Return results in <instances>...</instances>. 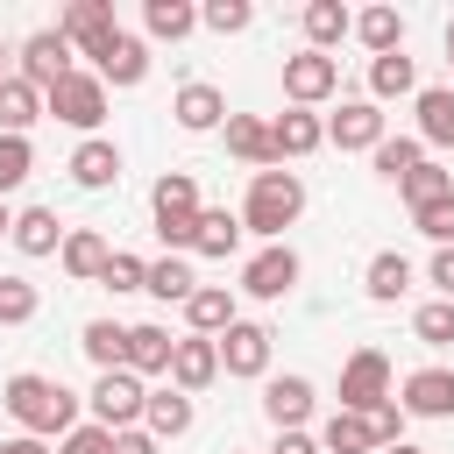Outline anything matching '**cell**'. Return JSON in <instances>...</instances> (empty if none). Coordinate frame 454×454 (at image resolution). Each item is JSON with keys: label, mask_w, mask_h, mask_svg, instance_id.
Listing matches in <instances>:
<instances>
[{"label": "cell", "mask_w": 454, "mask_h": 454, "mask_svg": "<svg viewBox=\"0 0 454 454\" xmlns=\"http://www.w3.org/2000/svg\"><path fill=\"white\" fill-rule=\"evenodd\" d=\"M0 404H7V411H14V426H21V433H35V440H64V433L78 426V397H71L57 376H35V369L7 376Z\"/></svg>", "instance_id": "6da1fadb"}, {"label": "cell", "mask_w": 454, "mask_h": 454, "mask_svg": "<svg viewBox=\"0 0 454 454\" xmlns=\"http://www.w3.org/2000/svg\"><path fill=\"white\" fill-rule=\"evenodd\" d=\"M298 213H305V184H298L291 170H255V177H248V206H241V227H248V234H270V241H277Z\"/></svg>", "instance_id": "7a4b0ae2"}, {"label": "cell", "mask_w": 454, "mask_h": 454, "mask_svg": "<svg viewBox=\"0 0 454 454\" xmlns=\"http://www.w3.org/2000/svg\"><path fill=\"white\" fill-rule=\"evenodd\" d=\"M149 206H156V234H163V248H192L199 241V184H192V170H170V177H156V192H149Z\"/></svg>", "instance_id": "3957f363"}, {"label": "cell", "mask_w": 454, "mask_h": 454, "mask_svg": "<svg viewBox=\"0 0 454 454\" xmlns=\"http://www.w3.org/2000/svg\"><path fill=\"white\" fill-rule=\"evenodd\" d=\"M43 114H57L64 128H99L106 121V78L99 71H71V78H57L50 92H43Z\"/></svg>", "instance_id": "277c9868"}, {"label": "cell", "mask_w": 454, "mask_h": 454, "mask_svg": "<svg viewBox=\"0 0 454 454\" xmlns=\"http://www.w3.org/2000/svg\"><path fill=\"white\" fill-rule=\"evenodd\" d=\"M376 404H390V355L383 348H362V355H348V369H340V411H376Z\"/></svg>", "instance_id": "5b68a950"}, {"label": "cell", "mask_w": 454, "mask_h": 454, "mask_svg": "<svg viewBox=\"0 0 454 454\" xmlns=\"http://www.w3.org/2000/svg\"><path fill=\"white\" fill-rule=\"evenodd\" d=\"M142 404H149V390H142L135 369H106L92 383V426H106V433H128L142 419Z\"/></svg>", "instance_id": "8992f818"}, {"label": "cell", "mask_w": 454, "mask_h": 454, "mask_svg": "<svg viewBox=\"0 0 454 454\" xmlns=\"http://www.w3.org/2000/svg\"><path fill=\"white\" fill-rule=\"evenodd\" d=\"M333 85H340V64H333L326 50L284 57V92H291V106H319V99H333Z\"/></svg>", "instance_id": "52a82bcc"}, {"label": "cell", "mask_w": 454, "mask_h": 454, "mask_svg": "<svg viewBox=\"0 0 454 454\" xmlns=\"http://www.w3.org/2000/svg\"><path fill=\"white\" fill-rule=\"evenodd\" d=\"M21 78H28L35 92H50L57 78H71V43H64V28H35V35L21 43Z\"/></svg>", "instance_id": "ba28073f"}, {"label": "cell", "mask_w": 454, "mask_h": 454, "mask_svg": "<svg viewBox=\"0 0 454 454\" xmlns=\"http://www.w3.org/2000/svg\"><path fill=\"white\" fill-rule=\"evenodd\" d=\"M326 142L333 149H383V106L376 99H340V114L326 121Z\"/></svg>", "instance_id": "9c48e42d"}, {"label": "cell", "mask_w": 454, "mask_h": 454, "mask_svg": "<svg viewBox=\"0 0 454 454\" xmlns=\"http://www.w3.org/2000/svg\"><path fill=\"white\" fill-rule=\"evenodd\" d=\"M298 270H305V262H298V248L270 241L262 255H248V270H241V291H248V298H284V291L298 284Z\"/></svg>", "instance_id": "30bf717a"}, {"label": "cell", "mask_w": 454, "mask_h": 454, "mask_svg": "<svg viewBox=\"0 0 454 454\" xmlns=\"http://www.w3.org/2000/svg\"><path fill=\"white\" fill-rule=\"evenodd\" d=\"M220 369H227V376H262V369H270V326L234 319V326L220 333Z\"/></svg>", "instance_id": "8fae6325"}, {"label": "cell", "mask_w": 454, "mask_h": 454, "mask_svg": "<svg viewBox=\"0 0 454 454\" xmlns=\"http://www.w3.org/2000/svg\"><path fill=\"white\" fill-rule=\"evenodd\" d=\"M57 28H64V43H78L85 57H99V50H106V43L121 35V28H114V7H106V0H71Z\"/></svg>", "instance_id": "7c38bea8"}, {"label": "cell", "mask_w": 454, "mask_h": 454, "mask_svg": "<svg viewBox=\"0 0 454 454\" xmlns=\"http://www.w3.org/2000/svg\"><path fill=\"white\" fill-rule=\"evenodd\" d=\"M397 404L411 419H454V369H411Z\"/></svg>", "instance_id": "4fadbf2b"}, {"label": "cell", "mask_w": 454, "mask_h": 454, "mask_svg": "<svg viewBox=\"0 0 454 454\" xmlns=\"http://www.w3.org/2000/svg\"><path fill=\"white\" fill-rule=\"evenodd\" d=\"M262 411H270L277 433H298V426L312 419V383H305V376H270V383H262Z\"/></svg>", "instance_id": "5bb4252c"}, {"label": "cell", "mask_w": 454, "mask_h": 454, "mask_svg": "<svg viewBox=\"0 0 454 454\" xmlns=\"http://www.w3.org/2000/svg\"><path fill=\"white\" fill-rule=\"evenodd\" d=\"M213 376H220V340H206V333L177 340V355H170V383L192 397V390H206Z\"/></svg>", "instance_id": "9a60e30c"}, {"label": "cell", "mask_w": 454, "mask_h": 454, "mask_svg": "<svg viewBox=\"0 0 454 454\" xmlns=\"http://www.w3.org/2000/svg\"><path fill=\"white\" fill-rule=\"evenodd\" d=\"M92 64H99V78H106V85H142V78H149V43L121 28V35H114Z\"/></svg>", "instance_id": "2e32d148"}, {"label": "cell", "mask_w": 454, "mask_h": 454, "mask_svg": "<svg viewBox=\"0 0 454 454\" xmlns=\"http://www.w3.org/2000/svg\"><path fill=\"white\" fill-rule=\"evenodd\" d=\"M170 114H177V128H192V135H206V128H220V121H227V99H220V85H206V78H192V85H177V99H170Z\"/></svg>", "instance_id": "e0dca14e"}, {"label": "cell", "mask_w": 454, "mask_h": 454, "mask_svg": "<svg viewBox=\"0 0 454 454\" xmlns=\"http://www.w3.org/2000/svg\"><path fill=\"white\" fill-rule=\"evenodd\" d=\"M227 149H234L241 163H255V170H277V135H270V121H255V114H227Z\"/></svg>", "instance_id": "ac0fdd59"}, {"label": "cell", "mask_w": 454, "mask_h": 454, "mask_svg": "<svg viewBox=\"0 0 454 454\" xmlns=\"http://www.w3.org/2000/svg\"><path fill=\"white\" fill-rule=\"evenodd\" d=\"M21 255H64V220L50 213V206H28V213H14V234H7Z\"/></svg>", "instance_id": "d6986e66"}, {"label": "cell", "mask_w": 454, "mask_h": 454, "mask_svg": "<svg viewBox=\"0 0 454 454\" xmlns=\"http://www.w3.org/2000/svg\"><path fill=\"white\" fill-rule=\"evenodd\" d=\"M270 135H277V163H284V156H312V149L326 142V121L305 114V106H291V114L270 121Z\"/></svg>", "instance_id": "ffe728a7"}, {"label": "cell", "mask_w": 454, "mask_h": 454, "mask_svg": "<svg viewBox=\"0 0 454 454\" xmlns=\"http://www.w3.org/2000/svg\"><path fill=\"white\" fill-rule=\"evenodd\" d=\"M71 177H78L85 192L121 184V149H114V142H99V135H92V142H78V149H71Z\"/></svg>", "instance_id": "44dd1931"}, {"label": "cell", "mask_w": 454, "mask_h": 454, "mask_svg": "<svg viewBox=\"0 0 454 454\" xmlns=\"http://www.w3.org/2000/svg\"><path fill=\"white\" fill-rule=\"evenodd\" d=\"M106 262H114L106 234H92V227H71V234H64V270H71L78 284H99V277H106Z\"/></svg>", "instance_id": "7402d4cb"}, {"label": "cell", "mask_w": 454, "mask_h": 454, "mask_svg": "<svg viewBox=\"0 0 454 454\" xmlns=\"http://www.w3.org/2000/svg\"><path fill=\"white\" fill-rule=\"evenodd\" d=\"M184 319H192V333L220 340V333L234 326V291H220V284H199V291L184 298Z\"/></svg>", "instance_id": "603a6c76"}, {"label": "cell", "mask_w": 454, "mask_h": 454, "mask_svg": "<svg viewBox=\"0 0 454 454\" xmlns=\"http://www.w3.org/2000/svg\"><path fill=\"white\" fill-rule=\"evenodd\" d=\"M170 355H177L170 326H128V369L135 376H170Z\"/></svg>", "instance_id": "cb8c5ba5"}, {"label": "cell", "mask_w": 454, "mask_h": 454, "mask_svg": "<svg viewBox=\"0 0 454 454\" xmlns=\"http://www.w3.org/2000/svg\"><path fill=\"white\" fill-rule=\"evenodd\" d=\"M142 419H149V433H156V440H177V433H192V397H184L177 383H163V390H149Z\"/></svg>", "instance_id": "d4e9b609"}, {"label": "cell", "mask_w": 454, "mask_h": 454, "mask_svg": "<svg viewBox=\"0 0 454 454\" xmlns=\"http://www.w3.org/2000/svg\"><path fill=\"white\" fill-rule=\"evenodd\" d=\"M35 121H43V92H35V85L14 71V78L0 85V135H28Z\"/></svg>", "instance_id": "484cf974"}, {"label": "cell", "mask_w": 454, "mask_h": 454, "mask_svg": "<svg viewBox=\"0 0 454 454\" xmlns=\"http://www.w3.org/2000/svg\"><path fill=\"white\" fill-rule=\"evenodd\" d=\"M78 348H85V362L106 376V369H128V326H114V319H92L85 333H78Z\"/></svg>", "instance_id": "4316f807"}, {"label": "cell", "mask_w": 454, "mask_h": 454, "mask_svg": "<svg viewBox=\"0 0 454 454\" xmlns=\"http://www.w3.org/2000/svg\"><path fill=\"white\" fill-rule=\"evenodd\" d=\"M419 135L433 149H454V85H426L419 92Z\"/></svg>", "instance_id": "83f0119b"}, {"label": "cell", "mask_w": 454, "mask_h": 454, "mask_svg": "<svg viewBox=\"0 0 454 454\" xmlns=\"http://www.w3.org/2000/svg\"><path fill=\"white\" fill-rule=\"evenodd\" d=\"M142 28H149L156 43H184V35L199 28V7H192V0H149V7H142Z\"/></svg>", "instance_id": "f1b7e54d"}, {"label": "cell", "mask_w": 454, "mask_h": 454, "mask_svg": "<svg viewBox=\"0 0 454 454\" xmlns=\"http://www.w3.org/2000/svg\"><path fill=\"white\" fill-rule=\"evenodd\" d=\"M369 92H376V99H404V92H419V64H411L404 50L376 57V64H369Z\"/></svg>", "instance_id": "f546056e"}, {"label": "cell", "mask_w": 454, "mask_h": 454, "mask_svg": "<svg viewBox=\"0 0 454 454\" xmlns=\"http://www.w3.org/2000/svg\"><path fill=\"white\" fill-rule=\"evenodd\" d=\"M199 255H234L241 248V213H227V206H206L199 213V241H192Z\"/></svg>", "instance_id": "4dcf8cb0"}, {"label": "cell", "mask_w": 454, "mask_h": 454, "mask_svg": "<svg viewBox=\"0 0 454 454\" xmlns=\"http://www.w3.org/2000/svg\"><path fill=\"white\" fill-rule=\"evenodd\" d=\"M319 447H326V454H376V433H369L362 411H333L326 433H319Z\"/></svg>", "instance_id": "1f68e13d"}, {"label": "cell", "mask_w": 454, "mask_h": 454, "mask_svg": "<svg viewBox=\"0 0 454 454\" xmlns=\"http://www.w3.org/2000/svg\"><path fill=\"white\" fill-rule=\"evenodd\" d=\"M355 35H362L376 57H390V50H404V14H397V7H369V14H355Z\"/></svg>", "instance_id": "d6a6232c"}, {"label": "cell", "mask_w": 454, "mask_h": 454, "mask_svg": "<svg viewBox=\"0 0 454 454\" xmlns=\"http://www.w3.org/2000/svg\"><path fill=\"white\" fill-rule=\"evenodd\" d=\"M149 298H163V305H184L199 284H192V262L184 255H163V262H149V284H142Z\"/></svg>", "instance_id": "836d02e7"}, {"label": "cell", "mask_w": 454, "mask_h": 454, "mask_svg": "<svg viewBox=\"0 0 454 454\" xmlns=\"http://www.w3.org/2000/svg\"><path fill=\"white\" fill-rule=\"evenodd\" d=\"M348 28H355V14H348L340 0H312V7H305V35H312V50H333Z\"/></svg>", "instance_id": "e575fe53"}, {"label": "cell", "mask_w": 454, "mask_h": 454, "mask_svg": "<svg viewBox=\"0 0 454 454\" xmlns=\"http://www.w3.org/2000/svg\"><path fill=\"white\" fill-rule=\"evenodd\" d=\"M404 291H411V262H404L397 248H383V255L369 262V298L390 305V298H404Z\"/></svg>", "instance_id": "d590c367"}, {"label": "cell", "mask_w": 454, "mask_h": 454, "mask_svg": "<svg viewBox=\"0 0 454 454\" xmlns=\"http://www.w3.org/2000/svg\"><path fill=\"white\" fill-rule=\"evenodd\" d=\"M397 192H404V206L419 213V206H433V199H454V177H447V170H440V163L426 156V163H419V170H411V177H404Z\"/></svg>", "instance_id": "8d00e7d4"}, {"label": "cell", "mask_w": 454, "mask_h": 454, "mask_svg": "<svg viewBox=\"0 0 454 454\" xmlns=\"http://www.w3.org/2000/svg\"><path fill=\"white\" fill-rule=\"evenodd\" d=\"M419 163H426V149H419L411 135H383V149H376V170H383L390 184H404V177H411Z\"/></svg>", "instance_id": "74e56055"}, {"label": "cell", "mask_w": 454, "mask_h": 454, "mask_svg": "<svg viewBox=\"0 0 454 454\" xmlns=\"http://www.w3.org/2000/svg\"><path fill=\"white\" fill-rule=\"evenodd\" d=\"M411 333H419L426 348H454V298L419 305V312H411Z\"/></svg>", "instance_id": "f35d334b"}, {"label": "cell", "mask_w": 454, "mask_h": 454, "mask_svg": "<svg viewBox=\"0 0 454 454\" xmlns=\"http://www.w3.org/2000/svg\"><path fill=\"white\" fill-rule=\"evenodd\" d=\"M35 305H43V298H35L28 277H0V326H28Z\"/></svg>", "instance_id": "ab89813d"}, {"label": "cell", "mask_w": 454, "mask_h": 454, "mask_svg": "<svg viewBox=\"0 0 454 454\" xmlns=\"http://www.w3.org/2000/svg\"><path fill=\"white\" fill-rule=\"evenodd\" d=\"M35 170V149H28V135H0V199L21 184Z\"/></svg>", "instance_id": "60d3db41"}, {"label": "cell", "mask_w": 454, "mask_h": 454, "mask_svg": "<svg viewBox=\"0 0 454 454\" xmlns=\"http://www.w3.org/2000/svg\"><path fill=\"white\" fill-rule=\"evenodd\" d=\"M199 21H206L213 35H241V28L255 21V7H248V0H213V7H199Z\"/></svg>", "instance_id": "b9f144b4"}, {"label": "cell", "mask_w": 454, "mask_h": 454, "mask_svg": "<svg viewBox=\"0 0 454 454\" xmlns=\"http://www.w3.org/2000/svg\"><path fill=\"white\" fill-rule=\"evenodd\" d=\"M411 227H419L426 241L454 248V199H433V206H419V213H411Z\"/></svg>", "instance_id": "7bdbcfd3"}, {"label": "cell", "mask_w": 454, "mask_h": 454, "mask_svg": "<svg viewBox=\"0 0 454 454\" xmlns=\"http://www.w3.org/2000/svg\"><path fill=\"white\" fill-rule=\"evenodd\" d=\"M99 284H106L114 298H121V291H142V284H149V262H142V255H121V248H114V262H106V277H99Z\"/></svg>", "instance_id": "ee69618b"}, {"label": "cell", "mask_w": 454, "mask_h": 454, "mask_svg": "<svg viewBox=\"0 0 454 454\" xmlns=\"http://www.w3.org/2000/svg\"><path fill=\"white\" fill-rule=\"evenodd\" d=\"M57 454H114V433H106V426H71Z\"/></svg>", "instance_id": "f6af8a7d"}, {"label": "cell", "mask_w": 454, "mask_h": 454, "mask_svg": "<svg viewBox=\"0 0 454 454\" xmlns=\"http://www.w3.org/2000/svg\"><path fill=\"white\" fill-rule=\"evenodd\" d=\"M369 433H376V447H397V433H404V404H376V411H369Z\"/></svg>", "instance_id": "bcb514c9"}, {"label": "cell", "mask_w": 454, "mask_h": 454, "mask_svg": "<svg viewBox=\"0 0 454 454\" xmlns=\"http://www.w3.org/2000/svg\"><path fill=\"white\" fill-rule=\"evenodd\" d=\"M114 454H156V433L149 426H128V433H114Z\"/></svg>", "instance_id": "7dc6e473"}, {"label": "cell", "mask_w": 454, "mask_h": 454, "mask_svg": "<svg viewBox=\"0 0 454 454\" xmlns=\"http://www.w3.org/2000/svg\"><path fill=\"white\" fill-rule=\"evenodd\" d=\"M426 277H433V284H440V298H454V248H440V255H433V270H426Z\"/></svg>", "instance_id": "c3c4849f"}, {"label": "cell", "mask_w": 454, "mask_h": 454, "mask_svg": "<svg viewBox=\"0 0 454 454\" xmlns=\"http://www.w3.org/2000/svg\"><path fill=\"white\" fill-rule=\"evenodd\" d=\"M270 454H319V440H312V433H277Z\"/></svg>", "instance_id": "681fc988"}, {"label": "cell", "mask_w": 454, "mask_h": 454, "mask_svg": "<svg viewBox=\"0 0 454 454\" xmlns=\"http://www.w3.org/2000/svg\"><path fill=\"white\" fill-rule=\"evenodd\" d=\"M0 454H50L35 433H14V440H0Z\"/></svg>", "instance_id": "f907efd6"}, {"label": "cell", "mask_w": 454, "mask_h": 454, "mask_svg": "<svg viewBox=\"0 0 454 454\" xmlns=\"http://www.w3.org/2000/svg\"><path fill=\"white\" fill-rule=\"evenodd\" d=\"M0 234H14V213H7V199H0Z\"/></svg>", "instance_id": "816d5d0a"}, {"label": "cell", "mask_w": 454, "mask_h": 454, "mask_svg": "<svg viewBox=\"0 0 454 454\" xmlns=\"http://www.w3.org/2000/svg\"><path fill=\"white\" fill-rule=\"evenodd\" d=\"M383 454H426V447H411V440H397V447H383Z\"/></svg>", "instance_id": "f5cc1de1"}, {"label": "cell", "mask_w": 454, "mask_h": 454, "mask_svg": "<svg viewBox=\"0 0 454 454\" xmlns=\"http://www.w3.org/2000/svg\"><path fill=\"white\" fill-rule=\"evenodd\" d=\"M7 78H14V71H7V43H0V85H7Z\"/></svg>", "instance_id": "db71d44e"}, {"label": "cell", "mask_w": 454, "mask_h": 454, "mask_svg": "<svg viewBox=\"0 0 454 454\" xmlns=\"http://www.w3.org/2000/svg\"><path fill=\"white\" fill-rule=\"evenodd\" d=\"M447 64H454V21H447Z\"/></svg>", "instance_id": "11a10c76"}]
</instances>
